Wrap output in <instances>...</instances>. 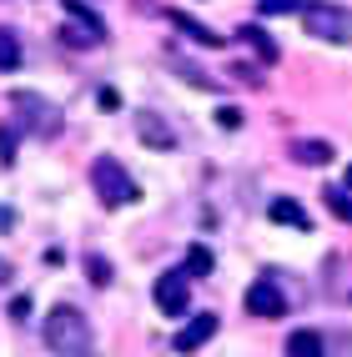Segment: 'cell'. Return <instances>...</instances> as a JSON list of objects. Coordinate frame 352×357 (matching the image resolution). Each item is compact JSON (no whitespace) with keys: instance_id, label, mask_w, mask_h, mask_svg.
<instances>
[{"instance_id":"obj_27","label":"cell","mask_w":352,"mask_h":357,"mask_svg":"<svg viewBox=\"0 0 352 357\" xmlns=\"http://www.w3.org/2000/svg\"><path fill=\"white\" fill-rule=\"evenodd\" d=\"M347 186H352V166H347Z\"/></svg>"},{"instance_id":"obj_10","label":"cell","mask_w":352,"mask_h":357,"mask_svg":"<svg viewBox=\"0 0 352 357\" xmlns=\"http://www.w3.org/2000/svg\"><path fill=\"white\" fill-rule=\"evenodd\" d=\"M167 15H171V26H176L181 36H192L197 45H206V51H222V36L211 31V26H201L197 15H186V10H167Z\"/></svg>"},{"instance_id":"obj_6","label":"cell","mask_w":352,"mask_h":357,"mask_svg":"<svg viewBox=\"0 0 352 357\" xmlns=\"http://www.w3.org/2000/svg\"><path fill=\"white\" fill-rule=\"evenodd\" d=\"M247 312L252 317H282V312H287V297H282V287H277V282H252V287H247Z\"/></svg>"},{"instance_id":"obj_1","label":"cell","mask_w":352,"mask_h":357,"mask_svg":"<svg viewBox=\"0 0 352 357\" xmlns=\"http://www.w3.org/2000/svg\"><path fill=\"white\" fill-rule=\"evenodd\" d=\"M86 342H91V327H86V317L76 312V307H51L45 312V347L51 352H61V357H76V352H86Z\"/></svg>"},{"instance_id":"obj_2","label":"cell","mask_w":352,"mask_h":357,"mask_svg":"<svg viewBox=\"0 0 352 357\" xmlns=\"http://www.w3.org/2000/svg\"><path fill=\"white\" fill-rule=\"evenodd\" d=\"M302 31L327 40V45H352V6H327V0H312L302 10Z\"/></svg>"},{"instance_id":"obj_21","label":"cell","mask_w":352,"mask_h":357,"mask_svg":"<svg viewBox=\"0 0 352 357\" xmlns=\"http://www.w3.org/2000/svg\"><path fill=\"white\" fill-rule=\"evenodd\" d=\"M217 126H222V131H242V111H237V106H222V111H217Z\"/></svg>"},{"instance_id":"obj_14","label":"cell","mask_w":352,"mask_h":357,"mask_svg":"<svg viewBox=\"0 0 352 357\" xmlns=\"http://www.w3.org/2000/svg\"><path fill=\"white\" fill-rule=\"evenodd\" d=\"M287 357H327V352H322V337L312 327H297L287 337Z\"/></svg>"},{"instance_id":"obj_20","label":"cell","mask_w":352,"mask_h":357,"mask_svg":"<svg viewBox=\"0 0 352 357\" xmlns=\"http://www.w3.org/2000/svg\"><path fill=\"white\" fill-rule=\"evenodd\" d=\"M86 277H91V282H96V287H111V261H106V257H96V252H91V257H86Z\"/></svg>"},{"instance_id":"obj_18","label":"cell","mask_w":352,"mask_h":357,"mask_svg":"<svg viewBox=\"0 0 352 357\" xmlns=\"http://www.w3.org/2000/svg\"><path fill=\"white\" fill-rule=\"evenodd\" d=\"M171 70H176V76H186V81H192L197 91H222L217 81L206 76V70H197V66H186V61H171Z\"/></svg>"},{"instance_id":"obj_17","label":"cell","mask_w":352,"mask_h":357,"mask_svg":"<svg viewBox=\"0 0 352 357\" xmlns=\"http://www.w3.org/2000/svg\"><path fill=\"white\" fill-rule=\"evenodd\" d=\"M322 202L332 206V217H337V222H352V192H342V186H327Z\"/></svg>"},{"instance_id":"obj_11","label":"cell","mask_w":352,"mask_h":357,"mask_svg":"<svg viewBox=\"0 0 352 357\" xmlns=\"http://www.w3.org/2000/svg\"><path fill=\"white\" fill-rule=\"evenodd\" d=\"M66 15H70V20H76V26H81V31H86L91 40H96V45L106 40V20H101L96 10H91V6H86V0H66Z\"/></svg>"},{"instance_id":"obj_22","label":"cell","mask_w":352,"mask_h":357,"mask_svg":"<svg viewBox=\"0 0 352 357\" xmlns=\"http://www.w3.org/2000/svg\"><path fill=\"white\" fill-rule=\"evenodd\" d=\"M231 81H247V86H262V70H257V66H231Z\"/></svg>"},{"instance_id":"obj_13","label":"cell","mask_w":352,"mask_h":357,"mask_svg":"<svg viewBox=\"0 0 352 357\" xmlns=\"http://www.w3.org/2000/svg\"><path fill=\"white\" fill-rule=\"evenodd\" d=\"M267 217L282 222V227H297V231L307 227V211H302V202H292V197H277V202L267 206Z\"/></svg>"},{"instance_id":"obj_5","label":"cell","mask_w":352,"mask_h":357,"mask_svg":"<svg viewBox=\"0 0 352 357\" xmlns=\"http://www.w3.org/2000/svg\"><path fill=\"white\" fill-rule=\"evenodd\" d=\"M10 101H15V111H26V116H31V131H40V136H56V131H61V111H56V106H45L40 96H31V91H15Z\"/></svg>"},{"instance_id":"obj_12","label":"cell","mask_w":352,"mask_h":357,"mask_svg":"<svg viewBox=\"0 0 352 357\" xmlns=\"http://www.w3.org/2000/svg\"><path fill=\"white\" fill-rule=\"evenodd\" d=\"M237 40H247L252 51H257V61H262V66H272V61H277V40H272L262 26H237Z\"/></svg>"},{"instance_id":"obj_16","label":"cell","mask_w":352,"mask_h":357,"mask_svg":"<svg viewBox=\"0 0 352 357\" xmlns=\"http://www.w3.org/2000/svg\"><path fill=\"white\" fill-rule=\"evenodd\" d=\"M312 0H257V15H302Z\"/></svg>"},{"instance_id":"obj_24","label":"cell","mask_w":352,"mask_h":357,"mask_svg":"<svg viewBox=\"0 0 352 357\" xmlns=\"http://www.w3.org/2000/svg\"><path fill=\"white\" fill-rule=\"evenodd\" d=\"M96 106H101V111H116V106H121V96H116L111 86H101V91H96Z\"/></svg>"},{"instance_id":"obj_3","label":"cell","mask_w":352,"mask_h":357,"mask_svg":"<svg viewBox=\"0 0 352 357\" xmlns=\"http://www.w3.org/2000/svg\"><path fill=\"white\" fill-rule=\"evenodd\" d=\"M91 186H96V197L106 206H131L141 197V186L131 181V172L116 156H96V161H91Z\"/></svg>"},{"instance_id":"obj_25","label":"cell","mask_w":352,"mask_h":357,"mask_svg":"<svg viewBox=\"0 0 352 357\" xmlns=\"http://www.w3.org/2000/svg\"><path fill=\"white\" fill-rule=\"evenodd\" d=\"M10 317L26 322V317H31V297H15V302H10Z\"/></svg>"},{"instance_id":"obj_19","label":"cell","mask_w":352,"mask_h":357,"mask_svg":"<svg viewBox=\"0 0 352 357\" xmlns=\"http://www.w3.org/2000/svg\"><path fill=\"white\" fill-rule=\"evenodd\" d=\"M181 272H186V277H206V272H211V252H206V247H192Z\"/></svg>"},{"instance_id":"obj_15","label":"cell","mask_w":352,"mask_h":357,"mask_svg":"<svg viewBox=\"0 0 352 357\" xmlns=\"http://www.w3.org/2000/svg\"><path fill=\"white\" fill-rule=\"evenodd\" d=\"M20 61H26V51H20V36L0 26V70H15Z\"/></svg>"},{"instance_id":"obj_26","label":"cell","mask_w":352,"mask_h":357,"mask_svg":"<svg viewBox=\"0 0 352 357\" xmlns=\"http://www.w3.org/2000/svg\"><path fill=\"white\" fill-rule=\"evenodd\" d=\"M10 227H15V211H10V206H0V231H10Z\"/></svg>"},{"instance_id":"obj_8","label":"cell","mask_w":352,"mask_h":357,"mask_svg":"<svg viewBox=\"0 0 352 357\" xmlns=\"http://www.w3.org/2000/svg\"><path fill=\"white\" fill-rule=\"evenodd\" d=\"M136 136L146 141V146H156V151H171V146H176V131L161 121V116H151V111L136 116Z\"/></svg>"},{"instance_id":"obj_23","label":"cell","mask_w":352,"mask_h":357,"mask_svg":"<svg viewBox=\"0 0 352 357\" xmlns=\"http://www.w3.org/2000/svg\"><path fill=\"white\" fill-rule=\"evenodd\" d=\"M0 161H15V126H6V131H0Z\"/></svg>"},{"instance_id":"obj_4","label":"cell","mask_w":352,"mask_h":357,"mask_svg":"<svg viewBox=\"0 0 352 357\" xmlns=\"http://www.w3.org/2000/svg\"><path fill=\"white\" fill-rule=\"evenodd\" d=\"M156 307L167 317H181L192 307V292H186V272H161L156 277Z\"/></svg>"},{"instance_id":"obj_7","label":"cell","mask_w":352,"mask_h":357,"mask_svg":"<svg viewBox=\"0 0 352 357\" xmlns=\"http://www.w3.org/2000/svg\"><path fill=\"white\" fill-rule=\"evenodd\" d=\"M217 317H211V312H201V317H192V322H186L181 332H176V337H171V347L176 352H197V347H206L211 337H217Z\"/></svg>"},{"instance_id":"obj_9","label":"cell","mask_w":352,"mask_h":357,"mask_svg":"<svg viewBox=\"0 0 352 357\" xmlns=\"http://www.w3.org/2000/svg\"><path fill=\"white\" fill-rule=\"evenodd\" d=\"M292 161L297 166H327L332 161V141H322V136H302V141H292Z\"/></svg>"}]
</instances>
